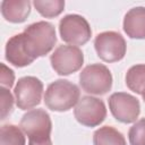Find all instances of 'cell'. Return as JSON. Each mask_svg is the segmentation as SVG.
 Here are the masks:
<instances>
[{"label": "cell", "instance_id": "cell-6", "mask_svg": "<svg viewBox=\"0 0 145 145\" xmlns=\"http://www.w3.org/2000/svg\"><path fill=\"white\" fill-rule=\"evenodd\" d=\"M53 70L61 76H67L79 70L84 62V54L78 46L59 45L50 57Z\"/></svg>", "mask_w": 145, "mask_h": 145}, {"label": "cell", "instance_id": "cell-5", "mask_svg": "<svg viewBox=\"0 0 145 145\" xmlns=\"http://www.w3.org/2000/svg\"><path fill=\"white\" fill-rule=\"evenodd\" d=\"M94 48L100 59L105 62H116L121 60L127 50L123 36L113 31L97 34L94 40Z\"/></svg>", "mask_w": 145, "mask_h": 145}, {"label": "cell", "instance_id": "cell-1", "mask_svg": "<svg viewBox=\"0 0 145 145\" xmlns=\"http://www.w3.org/2000/svg\"><path fill=\"white\" fill-rule=\"evenodd\" d=\"M23 39L26 51L33 60L48 54L57 42L54 26L44 20L28 25L23 32Z\"/></svg>", "mask_w": 145, "mask_h": 145}, {"label": "cell", "instance_id": "cell-4", "mask_svg": "<svg viewBox=\"0 0 145 145\" xmlns=\"http://www.w3.org/2000/svg\"><path fill=\"white\" fill-rule=\"evenodd\" d=\"M59 33L63 42L74 46L84 45L92 36V29L88 22L77 14H69L60 19Z\"/></svg>", "mask_w": 145, "mask_h": 145}, {"label": "cell", "instance_id": "cell-21", "mask_svg": "<svg viewBox=\"0 0 145 145\" xmlns=\"http://www.w3.org/2000/svg\"><path fill=\"white\" fill-rule=\"evenodd\" d=\"M28 145H52L51 137H42V138H34L28 139Z\"/></svg>", "mask_w": 145, "mask_h": 145}, {"label": "cell", "instance_id": "cell-8", "mask_svg": "<svg viewBox=\"0 0 145 145\" xmlns=\"http://www.w3.org/2000/svg\"><path fill=\"white\" fill-rule=\"evenodd\" d=\"M42 93V82L34 76H25L19 78L15 86V102L22 110L32 109L41 103Z\"/></svg>", "mask_w": 145, "mask_h": 145}, {"label": "cell", "instance_id": "cell-3", "mask_svg": "<svg viewBox=\"0 0 145 145\" xmlns=\"http://www.w3.org/2000/svg\"><path fill=\"white\" fill-rule=\"evenodd\" d=\"M79 84L83 91L88 94L104 95L112 87V75L106 66L92 63L79 74Z\"/></svg>", "mask_w": 145, "mask_h": 145}, {"label": "cell", "instance_id": "cell-10", "mask_svg": "<svg viewBox=\"0 0 145 145\" xmlns=\"http://www.w3.org/2000/svg\"><path fill=\"white\" fill-rule=\"evenodd\" d=\"M19 127L28 139L48 137L51 135L52 122L49 113L43 109L27 111L20 119Z\"/></svg>", "mask_w": 145, "mask_h": 145}, {"label": "cell", "instance_id": "cell-16", "mask_svg": "<svg viewBox=\"0 0 145 145\" xmlns=\"http://www.w3.org/2000/svg\"><path fill=\"white\" fill-rule=\"evenodd\" d=\"M23 130L15 125H3L0 129V145H25Z\"/></svg>", "mask_w": 145, "mask_h": 145}, {"label": "cell", "instance_id": "cell-19", "mask_svg": "<svg viewBox=\"0 0 145 145\" xmlns=\"http://www.w3.org/2000/svg\"><path fill=\"white\" fill-rule=\"evenodd\" d=\"M0 99H1V120H5L12 111L14 97H12V95L8 88L1 87Z\"/></svg>", "mask_w": 145, "mask_h": 145}, {"label": "cell", "instance_id": "cell-9", "mask_svg": "<svg viewBox=\"0 0 145 145\" xmlns=\"http://www.w3.org/2000/svg\"><path fill=\"white\" fill-rule=\"evenodd\" d=\"M109 109L112 116L122 123L135 122L140 113L139 101L131 94L117 92L109 97Z\"/></svg>", "mask_w": 145, "mask_h": 145}, {"label": "cell", "instance_id": "cell-15", "mask_svg": "<svg viewBox=\"0 0 145 145\" xmlns=\"http://www.w3.org/2000/svg\"><path fill=\"white\" fill-rule=\"evenodd\" d=\"M127 87L136 94H143L145 89V65H135L126 74Z\"/></svg>", "mask_w": 145, "mask_h": 145}, {"label": "cell", "instance_id": "cell-13", "mask_svg": "<svg viewBox=\"0 0 145 145\" xmlns=\"http://www.w3.org/2000/svg\"><path fill=\"white\" fill-rule=\"evenodd\" d=\"M31 12V2L28 0H3L1 2V14L7 22L23 23Z\"/></svg>", "mask_w": 145, "mask_h": 145}, {"label": "cell", "instance_id": "cell-2", "mask_svg": "<svg viewBox=\"0 0 145 145\" xmlns=\"http://www.w3.org/2000/svg\"><path fill=\"white\" fill-rule=\"evenodd\" d=\"M80 91L78 86L67 79L52 82L44 94V103L48 109L57 112L70 110L79 101Z\"/></svg>", "mask_w": 145, "mask_h": 145}, {"label": "cell", "instance_id": "cell-18", "mask_svg": "<svg viewBox=\"0 0 145 145\" xmlns=\"http://www.w3.org/2000/svg\"><path fill=\"white\" fill-rule=\"evenodd\" d=\"M130 145H145V118L136 121L128 131Z\"/></svg>", "mask_w": 145, "mask_h": 145}, {"label": "cell", "instance_id": "cell-11", "mask_svg": "<svg viewBox=\"0 0 145 145\" xmlns=\"http://www.w3.org/2000/svg\"><path fill=\"white\" fill-rule=\"evenodd\" d=\"M5 57L9 63L18 68L26 67L34 61L26 51V48L24 45L23 33L16 34L7 41Z\"/></svg>", "mask_w": 145, "mask_h": 145}, {"label": "cell", "instance_id": "cell-22", "mask_svg": "<svg viewBox=\"0 0 145 145\" xmlns=\"http://www.w3.org/2000/svg\"><path fill=\"white\" fill-rule=\"evenodd\" d=\"M142 96H143V100H144V102H145V89H144V92H143Z\"/></svg>", "mask_w": 145, "mask_h": 145}, {"label": "cell", "instance_id": "cell-12", "mask_svg": "<svg viewBox=\"0 0 145 145\" xmlns=\"http://www.w3.org/2000/svg\"><path fill=\"white\" fill-rule=\"evenodd\" d=\"M123 31L130 39H145V7L131 8L125 15Z\"/></svg>", "mask_w": 145, "mask_h": 145}, {"label": "cell", "instance_id": "cell-7", "mask_svg": "<svg viewBox=\"0 0 145 145\" xmlns=\"http://www.w3.org/2000/svg\"><path fill=\"white\" fill-rule=\"evenodd\" d=\"M74 116L76 120L86 127H96L106 117V108L102 100L94 96H83L77 102Z\"/></svg>", "mask_w": 145, "mask_h": 145}, {"label": "cell", "instance_id": "cell-20", "mask_svg": "<svg viewBox=\"0 0 145 145\" xmlns=\"http://www.w3.org/2000/svg\"><path fill=\"white\" fill-rule=\"evenodd\" d=\"M1 67V71H0V80H1V86L6 87V88H10L14 85V80H15V74L14 71L8 68L5 63L0 65Z\"/></svg>", "mask_w": 145, "mask_h": 145}, {"label": "cell", "instance_id": "cell-14", "mask_svg": "<svg viewBox=\"0 0 145 145\" xmlns=\"http://www.w3.org/2000/svg\"><path fill=\"white\" fill-rule=\"evenodd\" d=\"M94 145H127L123 135L111 126L99 128L93 135Z\"/></svg>", "mask_w": 145, "mask_h": 145}, {"label": "cell", "instance_id": "cell-17", "mask_svg": "<svg viewBox=\"0 0 145 145\" xmlns=\"http://www.w3.org/2000/svg\"><path fill=\"white\" fill-rule=\"evenodd\" d=\"M35 9L45 18H53L59 16L65 8L63 0H34Z\"/></svg>", "mask_w": 145, "mask_h": 145}]
</instances>
